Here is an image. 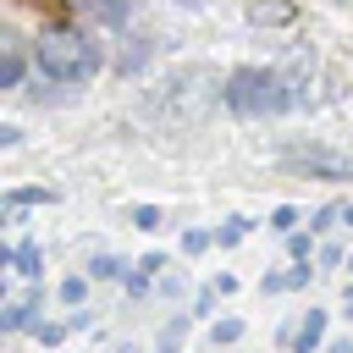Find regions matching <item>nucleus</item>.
Instances as JSON below:
<instances>
[{
	"label": "nucleus",
	"mask_w": 353,
	"mask_h": 353,
	"mask_svg": "<svg viewBox=\"0 0 353 353\" xmlns=\"http://www.w3.org/2000/svg\"><path fill=\"white\" fill-rule=\"evenodd\" d=\"M221 99L232 116L265 121V116H287V110H309V83L292 66H237L221 83Z\"/></svg>",
	"instance_id": "obj_1"
},
{
	"label": "nucleus",
	"mask_w": 353,
	"mask_h": 353,
	"mask_svg": "<svg viewBox=\"0 0 353 353\" xmlns=\"http://www.w3.org/2000/svg\"><path fill=\"white\" fill-rule=\"evenodd\" d=\"M33 66H39V77L72 88V83H88V77L105 66V50H99L94 33L55 22V28H44V33L33 39Z\"/></svg>",
	"instance_id": "obj_2"
},
{
	"label": "nucleus",
	"mask_w": 353,
	"mask_h": 353,
	"mask_svg": "<svg viewBox=\"0 0 353 353\" xmlns=\"http://www.w3.org/2000/svg\"><path fill=\"white\" fill-rule=\"evenodd\" d=\"M281 165L292 176H314V182H353V160L336 154V149H325V143H287Z\"/></svg>",
	"instance_id": "obj_3"
},
{
	"label": "nucleus",
	"mask_w": 353,
	"mask_h": 353,
	"mask_svg": "<svg viewBox=\"0 0 353 353\" xmlns=\"http://www.w3.org/2000/svg\"><path fill=\"white\" fill-rule=\"evenodd\" d=\"M39 309H44V292H39V287H28L22 298H11V303H6V314H0V331H6V336H17V331H33V325L44 320Z\"/></svg>",
	"instance_id": "obj_4"
},
{
	"label": "nucleus",
	"mask_w": 353,
	"mask_h": 353,
	"mask_svg": "<svg viewBox=\"0 0 353 353\" xmlns=\"http://www.w3.org/2000/svg\"><path fill=\"white\" fill-rule=\"evenodd\" d=\"M22 66H28L22 39L6 28V33H0V88H22Z\"/></svg>",
	"instance_id": "obj_5"
},
{
	"label": "nucleus",
	"mask_w": 353,
	"mask_h": 353,
	"mask_svg": "<svg viewBox=\"0 0 353 353\" xmlns=\"http://www.w3.org/2000/svg\"><path fill=\"white\" fill-rule=\"evenodd\" d=\"M33 204H55V188H6V199H0L6 226H17V215L33 210Z\"/></svg>",
	"instance_id": "obj_6"
},
{
	"label": "nucleus",
	"mask_w": 353,
	"mask_h": 353,
	"mask_svg": "<svg viewBox=\"0 0 353 353\" xmlns=\"http://www.w3.org/2000/svg\"><path fill=\"white\" fill-rule=\"evenodd\" d=\"M292 353H325V309H309L292 331Z\"/></svg>",
	"instance_id": "obj_7"
},
{
	"label": "nucleus",
	"mask_w": 353,
	"mask_h": 353,
	"mask_svg": "<svg viewBox=\"0 0 353 353\" xmlns=\"http://www.w3.org/2000/svg\"><path fill=\"white\" fill-rule=\"evenodd\" d=\"M248 22L254 28H287V22H298V6L292 0H254L248 6Z\"/></svg>",
	"instance_id": "obj_8"
},
{
	"label": "nucleus",
	"mask_w": 353,
	"mask_h": 353,
	"mask_svg": "<svg viewBox=\"0 0 353 353\" xmlns=\"http://www.w3.org/2000/svg\"><path fill=\"white\" fill-rule=\"evenodd\" d=\"M11 270H17L22 281H39V276H44V248H39L33 237H22V243L11 248Z\"/></svg>",
	"instance_id": "obj_9"
},
{
	"label": "nucleus",
	"mask_w": 353,
	"mask_h": 353,
	"mask_svg": "<svg viewBox=\"0 0 353 353\" xmlns=\"http://www.w3.org/2000/svg\"><path fill=\"white\" fill-rule=\"evenodd\" d=\"M309 265H292V270H265V281H259V292H298V287H309Z\"/></svg>",
	"instance_id": "obj_10"
},
{
	"label": "nucleus",
	"mask_w": 353,
	"mask_h": 353,
	"mask_svg": "<svg viewBox=\"0 0 353 353\" xmlns=\"http://www.w3.org/2000/svg\"><path fill=\"white\" fill-rule=\"evenodd\" d=\"M83 11H88L94 22H105V28H127V22H132V6H127V0H83Z\"/></svg>",
	"instance_id": "obj_11"
},
{
	"label": "nucleus",
	"mask_w": 353,
	"mask_h": 353,
	"mask_svg": "<svg viewBox=\"0 0 353 353\" xmlns=\"http://www.w3.org/2000/svg\"><path fill=\"white\" fill-rule=\"evenodd\" d=\"M127 270H132V259H116V254H94L88 259V276L94 281H127Z\"/></svg>",
	"instance_id": "obj_12"
},
{
	"label": "nucleus",
	"mask_w": 353,
	"mask_h": 353,
	"mask_svg": "<svg viewBox=\"0 0 353 353\" xmlns=\"http://www.w3.org/2000/svg\"><path fill=\"white\" fill-rule=\"evenodd\" d=\"M248 232H254V221H248V215H226V221L215 226V248H237Z\"/></svg>",
	"instance_id": "obj_13"
},
{
	"label": "nucleus",
	"mask_w": 353,
	"mask_h": 353,
	"mask_svg": "<svg viewBox=\"0 0 353 353\" xmlns=\"http://www.w3.org/2000/svg\"><path fill=\"white\" fill-rule=\"evenodd\" d=\"M243 331H248V325H243L237 314H226V320H215V325H210V342H215V347H237V342H243Z\"/></svg>",
	"instance_id": "obj_14"
},
{
	"label": "nucleus",
	"mask_w": 353,
	"mask_h": 353,
	"mask_svg": "<svg viewBox=\"0 0 353 353\" xmlns=\"http://www.w3.org/2000/svg\"><path fill=\"white\" fill-rule=\"evenodd\" d=\"M314 254H320V243H314V232H292V237H287V259H292V265H309Z\"/></svg>",
	"instance_id": "obj_15"
},
{
	"label": "nucleus",
	"mask_w": 353,
	"mask_h": 353,
	"mask_svg": "<svg viewBox=\"0 0 353 353\" xmlns=\"http://www.w3.org/2000/svg\"><path fill=\"white\" fill-rule=\"evenodd\" d=\"M132 270H138V276H149V281H160V276L171 270V259H165L160 248H149V254H138V259H132Z\"/></svg>",
	"instance_id": "obj_16"
},
{
	"label": "nucleus",
	"mask_w": 353,
	"mask_h": 353,
	"mask_svg": "<svg viewBox=\"0 0 353 353\" xmlns=\"http://www.w3.org/2000/svg\"><path fill=\"white\" fill-rule=\"evenodd\" d=\"M88 281H94V276H66V281H61V287H55V298H61V303H66V309H77V303H83V298H88Z\"/></svg>",
	"instance_id": "obj_17"
},
{
	"label": "nucleus",
	"mask_w": 353,
	"mask_h": 353,
	"mask_svg": "<svg viewBox=\"0 0 353 353\" xmlns=\"http://www.w3.org/2000/svg\"><path fill=\"white\" fill-rule=\"evenodd\" d=\"M66 331H77V325H72V320H39V325H33V336H39L44 347H61Z\"/></svg>",
	"instance_id": "obj_18"
},
{
	"label": "nucleus",
	"mask_w": 353,
	"mask_h": 353,
	"mask_svg": "<svg viewBox=\"0 0 353 353\" xmlns=\"http://www.w3.org/2000/svg\"><path fill=\"white\" fill-rule=\"evenodd\" d=\"M132 226H138V232H160V226H165V210H160V204H132Z\"/></svg>",
	"instance_id": "obj_19"
},
{
	"label": "nucleus",
	"mask_w": 353,
	"mask_h": 353,
	"mask_svg": "<svg viewBox=\"0 0 353 353\" xmlns=\"http://www.w3.org/2000/svg\"><path fill=\"white\" fill-rule=\"evenodd\" d=\"M331 226H342V199H336V204H320V210L309 215V232H331Z\"/></svg>",
	"instance_id": "obj_20"
},
{
	"label": "nucleus",
	"mask_w": 353,
	"mask_h": 353,
	"mask_svg": "<svg viewBox=\"0 0 353 353\" xmlns=\"http://www.w3.org/2000/svg\"><path fill=\"white\" fill-rule=\"evenodd\" d=\"M298 221H303V215H298L292 204H276V210H270V232H281V237H292V232H298Z\"/></svg>",
	"instance_id": "obj_21"
},
{
	"label": "nucleus",
	"mask_w": 353,
	"mask_h": 353,
	"mask_svg": "<svg viewBox=\"0 0 353 353\" xmlns=\"http://www.w3.org/2000/svg\"><path fill=\"white\" fill-rule=\"evenodd\" d=\"M204 248H215V232H204V226H188V232H182V254H204Z\"/></svg>",
	"instance_id": "obj_22"
},
{
	"label": "nucleus",
	"mask_w": 353,
	"mask_h": 353,
	"mask_svg": "<svg viewBox=\"0 0 353 353\" xmlns=\"http://www.w3.org/2000/svg\"><path fill=\"white\" fill-rule=\"evenodd\" d=\"M215 303H221L215 281H210V287H199V298H193V320H210V314H215Z\"/></svg>",
	"instance_id": "obj_23"
},
{
	"label": "nucleus",
	"mask_w": 353,
	"mask_h": 353,
	"mask_svg": "<svg viewBox=\"0 0 353 353\" xmlns=\"http://www.w3.org/2000/svg\"><path fill=\"white\" fill-rule=\"evenodd\" d=\"M182 336H188V320H165V331H160V353H171Z\"/></svg>",
	"instance_id": "obj_24"
},
{
	"label": "nucleus",
	"mask_w": 353,
	"mask_h": 353,
	"mask_svg": "<svg viewBox=\"0 0 353 353\" xmlns=\"http://www.w3.org/2000/svg\"><path fill=\"white\" fill-rule=\"evenodd\" d=\"M336 265H347L342 248H336V243H320V270H336Z\"/></svg>",
	"instance_id": "obj_25"
},
{
	"label": "nucleus",
	"mask_w": 353,
	"mask_h": 353,
	"mask_svg": "<svg viewBox=\"0 0 353 353\" xmlns=\"http://www.w3.org/2000/svg\"><path fill=\"white\" fill-rule=\"evenodd\" d=\"M121 287H127L132 298H143V292H149V276H138V270H127V281H121Z\"/></svg>",
	"instance_id": "obj_26"
},
{
	"label": "nucleus",
	"mask_w": 353,
	"mask_h": 353,
	"mask_svg": "<svg viewBox=\"0 0 353 353\" xmlns=\"http://www.w3.org/2000/svg\"><path fill=\"white\" fill-rule=\"evenodd\" d=\"M182 287H188L182 270H176V276H160V292H165V298H182Z\"/></svg>",
	"instance_id": "obj_27"
},
{
	"label": "nucleus",
	"mask_w": 353,
	"mask_h": 353,
	"mask_svg": "<svg viewBox=\"0 0 353 353\" xmlns=\"http://www.w3.org/2000/svg\"><path fill=\"white\" fill-rule=\"evenodd\" d=\"M17 143H22V127L6 121V127H0V149H17Z\"/></svg>",
	"instance_id": "obj_28"
},
{
	"label": "nucleus",
	"mask_w": 353,
	"mask_h": 353,
	"mask_svg": "<svg viewBox=\"0 0 353 353\" xmlns=\"http://www.w3.org/2000/svg\"><path fill=\"white\" fill-rule=\"evenodd\" d=\"M215 292H221V298H232V292H237V276H226V270H221V276H215Z\"/></svg>",
	"instance_id": "obj_29"
},
{
	"label": "nucleus",
	"mask_w": 353,
	"mask_h": 353,
	"mask_svg": "<svg viewBox=\"0 0 353 353\" xmlns=\"http://www.w3.org/2000/svg\"><path fill=\"white\" fill-rule=\"evenodd\" d=\"M325 353H353V336H336V342H325Z\"/></svg>",
	"instance_id": "obj_30"
},
{
	"label": "nucleus",
	"mask_w": 353,
	"mask_h": 353,
	"mask_svg": "<svg viewBox=\"0 0 353 353\" xmlns=\"http://www.w3.org/2000/svg\"><path fill=\"white\" fill-rule=\"evenodd\" d=\"M342 226L353 232V199H342Z\"/></svg>",
	"instance_id": "obj_31"
},
{
	"label": "nucleus",
	"mask_w": 353,
	"mask_h": 353,
	"mask_svg": "<svg viewBox=\"0 0 353 353\" xmlns=\"http://www.w3.org/2000/svg\"><path fill=\"white\" fill-rule=\"evenodd\" d=\"M342 314L353 320V281H347V298H342Z\"/></svg>",
	"instance_id": "obj_32"
},
{
	"label": "nucleus",
	"mask_w": 353,
	"mask_h": 353,
	"mask_svg": "<svg viewBox=\"0 0 353 353\" xmlns=\"http://www.w3.org/2000/svg\"><path fill=\"white\" fill-rule=\"evenodd\" d=\"M347 270H353V259H347Z\"/></svg>",
	"instance_id": "obj_33"
},
{
	"label": "nucleus",
	"mask_w": 353,
	"mask_h": 353,
	"mask_svg": "<svg viewBox=\"0 0 353 353\" xmlns=\"http://www.w3.org/2000/svg\"><path fill=\"white\" fill-rule=\"evenodd\" d=\"M342 6H353V0H342Z\"/></svg>",
	"instance_id": "obj_34"
},
{
	"label": "nucleus",
	"mask_w": 353,
	"mask_h": 353,
	"mask_svg": "<svg viewBox=\"0 0 353 353\" xmlns=\"http://www.w3.org/2000/svg\"><path fill=\"white\" fill-rule=\"evenodd\" d=\"M215 353H221V347H215Z\"/></svg>",
	"instance_id": "obj_35"
}]
</instances>
